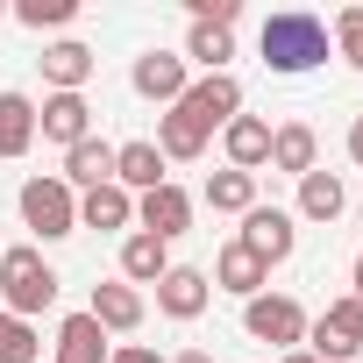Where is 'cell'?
Segmentation results:
<instances>
[{
    "instance_id": "5b68a950",
    "label": "cell",
    "mask_w": 363,
    "mask_h": 363,
    "mask_svg": "<svg viewBox=\"0 0 363 363\" xmlns=\"http://www.w3.org/2000/svg\"><path fill=\"white\" fill-rule=\"evenodd\" d=\"M235 242H242V250H250V257L271 271V264H285V257L299 250V214H285V207H250Z\"/></svg>"
},
{
    "instance_id": "ba28073f",
    "label": "cell",
    "mask_w": 363,
    "mask_h": 363,
    "mask_svg": "<svg viewBox=\"0 0 363 363\" xmlns=\"http://www.w3.org/2000/svg\"><path fill=\"white\" fill-rule=\"evenodd\" d=\"M207 299H214V285H207V271H193V264H171V271L157 278V313H171V320H200Z\"/></svg>"
},
{
    "instance_id": "f1b7e54d",
    "label": "cell",
    "mask_w": 363,
    "mask_h": 363,
    "mask_svg": "<svg viewBox=\"0 0 363 363\" xmlns=\"http://www.w3.org/2000/svg\"><path fill=\"white\" fill-rule=\"evenodd\" d=\"M328 43H342V57H349V65L363 72V8H342V15H335V36H328Z\"/></svg>"
},
{
    "instance_id": "7402d4cb",
    "label": "cell",
    "mask_w": 363,
    "mask_h": 363,
    "mask_svg": "<svg viewBox=\"0 0 363 363\" xmlns=\"http://www.w3.org/2000/svg\"><path fill=\"white\" fill-rule=\"evenodd\" d=\"M43 79H50L57 93H79V86L93 79V50H86V43H72V36H65V43H50V50H43Z\"/></svg>"
},
{
    "instance_id": "e575fe53",
    "label": "cell",
    "mask_w": 363,
    "mask_h": 363,
    "mask_svg": "<svg viewBox=\"0 0 363 363\" xmlns=\"http://www.w3.org/2000/svg\"><path fill=\"white\" fill-rule=\"evenodd\" d=\"M356 299H363V250H356Z\"/></svg>"
},
{
    "instance_id": "7c38bea8",
    "label": "cell",
    "mask_w": 363,
    "mask_h": 363,
    "mask_svg": "<svg viewBox=\"0 0 363 363\" xmlns=\"http://www.w3.org/2000/svg\"><path fill=\"white\" fill-rule=\"evenodd\" d=\"M36 128H43L50 143H65V150L86 143V135H93V107H86V93H50L43 114H36Z\"/></svg>"
},
{
    "instance_id": "f546056e",
    "label": "cell",
    "mask_w": 363,
    "mask_h": 363,
    "mask_svg": "<svg viewBox=\"0 0 363 363\" xmlns=\"http://www.w3.org/2000/svg\"><path fill=\"white\" fill-rule=\"evenodd\" d=\"M193 22H214V29H235L242 22V0H186Z\"/></svg>"
},
{
    "instance_id": "6da1fadb",
    "label": "cell",
    "mask_w": 363,
    "mask_h": 363,
    "mask_svg": "<svg viewBox=\"0 0 363 363\" xmlns=\"http://www.w3.org/2000/svg\"><path fill=\"white\" fill-rule=\"evenodd\" d=\"M328 57V22L320 15H306V8H285V15H271L264 22V65L271 72H313Z\"/></svg>"
},
{
    "instance_id": "277c9868",
    "label": "cell",
    "mask_w": 363,
    "mask_h": 363,
    "mask_svg": "<svg viewBox=\"0 0 363 363\" xmlns=\"http://www.w3.org/2000/svg\"><path fill=\"white\" fill-rule=\"evenodd\" d=\"M242 328H250V342L299 349V342H306V306L285 299V292H257V299H242Z\"/></svg>"
},
{
    "instance_id": "9a60e30c",
    "label": "cell",
    "mask_w": 363,
    "mask_h": 363,
    "mask_svg": "<svg viewBox=\"0 0 363 363\" xmlns=\"http://www.w3.org/2000/svg\"><path fill=\"white\" fill-rule=\"evenodd\" d=\"M313 157H320V135H313L306 121H285V128H271V171H292V178H306V171H313Z\"/></svg>"
},
{
    "instance_id": "7a4b0ae2",
    "label": "cell",
    "mask_w": 363,
    "mask_h": 363,
    "mask_svg": "<svg viewBox=\"0 0 363 363\" xmlns=\"http://www.w3.org/2000/svg\"><path fill=\"white\" fill-rule=\"evenodd\" d=\"M57 285H65V278L43 264V250H0V299H8L15 320L57 306Z\"/></svg>"
},
{
    "instance_id": "1f68e13d",
    "label": "cell",
    "mask_w": 363,
    "mask_h": 363,
    "mask_svg": "<svg viewBox=\"0 0 363 363\" xmlns=\"http://www.w3.org/2000/svg\"><path fill=\"white\" fill-rule=\"evenodd\" d=\"M349 157H356V164H363V114H356V121H349Z\"/></svg>"
},
{
    "instance_id": "603a6c76",
    "label": "cell",
    "mask_w": 363,
    "mask_h": 363,
    "mask_svg": "<svg viewBox=\"0 0 363 363\" xmlns=\"http://www.w3.org/2000/svg\"><path fill=\"white\" fill-rule=\"evenodd\" d=\"M128 221H135V193H121V186H100L79 200V228H128Z\"/></svg>"
},
{
    "instance_id": "484cf974",
    "label": "cell",
    "mask_w": 363,
    "mask_h": 363,
    "mask_svg": "<svg viewBox=\"0 0 363 363\" xmlns=\"http://www.w3.org/2000/svg\"><path fill=\"white\" fill-rule=\"evenodd\" d=\"M186 57H193V65H207V72H228V57H235V29L193 22V36H186Z\"/></svg>"
},
{
    "instance_id": "ffe728a7",
    "label": "cell",
    "mask_w": 363,
    "mask_h": 363,
    "mask_svg": "<svg viewBox=\"0 0 363 363\" xmlns=\"http://www.w3.org/2000/svg\"><path fill=\"white\" fill-rule=\"evenodd\" d=\"M164 271H171V242H157V235L135 228V235L121 242V278H128V285H157Z\"/></svg>"
},
{
    "instance_id": "cb8c5ba5",
    "label": "cell",
    "mask_w": 363,
    "mask_h": 363,
    "mask_svg": "<svg viewBox=\"0 0 363 363\" xmlns=\"http://www.w3.org/2000/svg\"><path fill=\"white\" fill-rule=\"evenodd\" d=\"M207 207L214 214H250L257 207V171H214L207 178Z\"/></svg>"
},
{
    "instance_id": "e0dca14e",
    "label": "cell",
    "mask_w": 363,
    "mask_h": 363,
    "mask_svg": "<svg viewBox=\"0 0 363 363\" xmlns=\"http://www.w3.org/2000/svg\"><path fill=\"white\" fill-rule=\"evenodd\" d=\"M107 335H128V328H143V292L135 285H93V306H86Z\"/></svg>"
},
{
    "instance_id": "d6986e66",
    "label": "cell",
    "mask_w": 363,
    "mask_h": 363,
    "mask_svg": "<svg viewBox=\"0 0 363 363\" xmlns=\"http://www.w3.org/2000/svg\"><path fill=\"white\" fill-rule=\"evenodd\" d=\"M342 207H349V186H342L335 171L313 164V171L299 178V214H306V221H342Z\"/></svg>"
},
{
    "instance_id": "5bb4252c",
    "label": "cell",
    "mask_w": 363,
    "mask_h": 363,
    "mask_svg": "<svg viewBox=\"0 0 363 363\" xmlns=\"http://www.w3.org/2000/svg\"><path fill=\"white\" fill-rule=\"evenodd\" d=\"M221 143H228V171L271 164V121H257V114H235V121L221 128Z\"/></svg>"
},
{
    "instance_id": "d4e9b609",
    "label": "cell",
    "mask_w": 363,
    "mask_h": 363,
    "mask_svg": "<svg viewBox=\"0 0 363 363\" xmlns=\"http://www.w3.org/2000/svg\"><path fill=\"white\" fill-rule=\"evenodd\" d=\"M200 150H207V135H200V128H193L186 114H178V107H171V114L157 121V157H171V164H193Z\"/></svg>"
},
{
    "instance_id": "44dd1931",
    "label": "cell",
    "mask_w": 363,
    "mask_h": 363,
    "mask_svg": "<svg viewBox=\"0 0 363 363\" xmlns=\"http://www.w3.org/2000/svg\"><path fill=\"white\" fill-rule=\"evenodd\" d=\"M29 143H36V100L0 93V157H29Z\"/></svg>"
},
{
    "instance_id": "2e32d148",
    "label": "cell",
    "mask_w": 363,
    "mask_h": 363,
    "mask_svg": "<svg viewBox=\"0 0 363 363\" xmlns=\"http://www.w3.org/2000/svg\"><path fill=\"white\" fill-rule=\"evenodd\" d=\"M264 278H271V271H264L242 242H228V250L214 257V278H207V285H221V292H235V299H257V292H264Z\"/></svg>"
},
{
    "instance_id": "3957f363",
    "label": "cell",
    "mask_w": 363,
    "mask_h": 363,
    "mask_svg": "<svg viewBox=\"0 0 363 363\" xmlns=\"http://www.w3.org/2000/svg\"><path fill=\"white\" fill-rule=\"evenodd\" d=\"M22 221L43 242H65V235H79V193L65 186V178H29L22 186Z\"/></svg>"
},
{
    "instance_id": "d6a6232c",
    "label": "cell",
    "mask_w": 363,
    "mask_h": 363,
    "mask_svg": "<svg viewBox=\"0 0 363 363\" xmlns=\"http://www.w3.org/2000/svg\"><path fill=\"white\" fill-rule=\"evenodd\" d=\"M178 363H214V356H200V349H186V356H178Z\"/></svg>"
},
{
    "instance_id": "8992f818",
    "label": "cell",
    "mask_w": 363,
    "mask_h": 363,
    "mask_svg": "<svg viewBox=\"0 0 363 363\" xmlns=\"http://www.w3.org/2000/svg\"><path fill=\"white\" fill-rule=\"evenodd\" d=\"M306 335H313V349H306L313 363H349V356L363 349V299H356V292H349V299H335Z\"/></svg>"
},
{
    "instance_id": "4fadbf2b",
    "label": "cell",
    "mask_w": 363,
    "mask_h": 363,
    "mask_svg": "<svg viewBox=\"0 0 363 363\" xmlns=\"http://www.w3.org/2000/svg\"><path fill=\"white\" fill-rule=\"evenodd\" d=\"M114 186H121V193H157V186H164L157 143H114Z\"/></svg>"
},
{
    "instance_id": "4dcf8cb0",
    "label": "cell",
    "mask_w": 363,
    "mask_h": 363,
    "mask_svg": "<svg viewBox=\"0 0 363 363\" xmlns=\"http://www.w3.org/2000/svg\"><path fill=\"white\" fill-rule=\"evenodd\" d=\"M107 363H164L157 349H107Z\"/></svg>"
},
{
    "instance_id": "836d02e7",
    "label": "cell",
    "mask_w": 363,
    "mask_h": 363,
    "mask_svg": "<svg viewBox=\"0 0 363 363\" xmlns=\"http://www.w3.org/2000/svg\"><path fill=\"white\" fill-rule=\"evenodd\" d=\"M285 363H313V356H306V349H285Z\"/></svg>"
},
{
    "instance_id": "d590c367",
    "label": "cell",
    "mask_w": 363,
    "mask_h": 363,
    "mask_svg": "<svg viewBox=\"0 0 363 363\" xmlns=\"http://www.w3.org/2000/svg\"><path fill=\"white\" fill-rule=\"evenodd\" d=\"M0 15H8V0H0Z\"/></svg>"
},
{
    "instance_id": "4316f807",
    "label": "cell",
    "mask_w": 363,
    "mask_h": 363,
    "mask_svg": "<svg viewBox=\"0 0 363 363\" xmlns=\"http://www.w3.org/2000/svg\"><path fill=\"white\" fill-rule=\"evenodd\" d=\"M36 342H43V335H36L29 320H15L8 306H0V363H36V356H43Z\"/></svg>"
},
{
    "instance_id": "30bf717a",
    "label": "cell",
    "mask_w": 363,
    "mask_h": 363,
    "mask_svg": "<svg viewBox=\"0 0 363 363\" xmlns=\"http://www.w3.org/2000/svg\"><path fill=\"white\" fill-rule=\"evenodd\" d=\"M65 186H72V193H100V186H114V143H100V135L72 143V150H65Z\"/></svg>"
},
{
    "instance_id": "52a82bcc",
    "label": "cell",
    "mask_w": 363,
    "mask_h": 363,
    "mask_svg": "<svg viewBox=\"0 0 363 363\" xmlns=\"http://www.w3.org/2000/svg\"><path fill=\"white\" fill-rule=\"evenodd\" d=\"M178 114H186L200 135H214V128H228L235 114H242V86L228 79V72H207L200 86H186V100H178Z\"/></svg>"
},
{
    "instance_id": "ac0fdd59",
    "label": "cell",
    "mask_w": 363,
    "mask_h": 363,
    "mask_svg": "<svg viewBox=\"0 0 363 363\" xmlns=\"http://www.w3.org/2000/svg\"><path fill=\"white\" fill-rule=\"evenodd\" d=\"M57 363H107V328L93 313H65L57 328Z\"/></svg>"
},
{
    "instance_id": "83f0119b",
    "label": "cell",
    "mask_w": 363,
    "mask_h": 363,
    "mask_svg": "<svg viewBox=\"0 0 363 363\" xmlns=\"http://www.w3.org/2000/svg\"><path fill=\"white\" fill-rule=\"evenodd\" d=\"M72 15H79V0H22V8H15L22 29H65Z\"/></svg>"
},
{
    "instance_id": "8fae6325",
    "label": "cell",
    "mask_w": 363,
    "mask_h": 363,
    "mask_svg": "<svg viewBox=\"0 0 363 363\" xmlns=\"http://www.w3.org/2000/svg\"><path fill=\"white\" fill-rule=\"evenodd\" d=\"M128 79H135L143 100H171V107L186 100V57H171V50H143Z\"/></svg>"
},
{
    "instance_id": "9c48e42d",
    "label": "cell",
    "mask_w": 363,
    "mask_h": 363,
    "mask_svg": "<svg viewBox=\"0 0 363 363\" xmlns=\"http://www.w3.org/2000/svg\"><path fill=\"white\" fill-rule=\"evenodd\" d=\"M135 221H143V235H157V242H178V235L193 228V200H186V193H178L171 178H164L157 193H143V200H135Z\"/></svg>"
}]
</instances>
